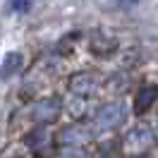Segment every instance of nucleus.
<instances>
[{"mask_svg":"<svg viewBox=\"0 0 158 158\" xmlns=\"http://www.w3.org/2000/svg\"><path fill=\"white\" fill-rule=\"evenodd\" d=\"M122 120H125V106L120 101H115V103H106L103 108L96 110L94 122H96L98 129H113V127H118Z\"/></svg>","mask_w":158,"mask_h":158,"instance_id":"f257e3e1","label":"nucleus"},{"mask_svg":"<svg viewBox=\"0 0 158 158\" xmlns=\"http://www.w3.org/2000/svg\"><path fill=\"white\" fill-rule=\"evenodd\" d=\"M60 110H62V106H60L58 98H43L39 101L36 106H34V120L36 122H43V125H48V122H53V120H58Z\"/></svg>","mask_w":158,"mask_h":158,"instance_id":"f03ea898","label":"nucleus"},{"mask_svg":"<svg viewBox=\"0 0 158 158\" xmlns=\"http://www.w3.org/2000/svg\"><path fill=\"white\" fill-rule=\"evenodd\" d=\"M158 98V84H148V86H144V89L137 94V98H134V113H146L153 103H156Z\"/></svg>","mask_w":158,"mask_h":158,"instance_id":"7ed1b4c3","label":"nucleus"},{"mask_svg":"<svg viewBox=\"0 0 158 158\" xmlns=\"http://www.w3.org/2000/svg\"><path fill=\"white\" fill-rule=\"evenodd\" d=\"M24 65V58H22V53H7L2 62H0V77L2 79H10L12 74H17Z\"/></svg>","mask_w":158,"mask_h":158,"instance_id":"20e7f679","label":"nucleus"},{"mask_svg":"<svg viewBox=\"0 0 158 158\" xmlns=\"http://www.w3.org/2000/svg\"><path fill=\"white\" fill-rule=\"evenodd\" d=\"M69 89H72V94H89L96 89V79L91 74H77L69 81Z\"/></svg>","mask_w":158,"mask_h":158,"instance_id":"39448f33","label":"nucleus"},{"mask_svg":"<svg viewBox=\"0 0 158 158\" xmlns=\"http://www.w3.org/2000/svg\"><path fill=\"white\" fill-rule=\"evenodd\" d=\"M86 139H89V134H84V129L69 127L60 134V144H81V141H86Z\"/></svg>","mask_w":158,"mask_h":158,"instance_id":"423d86ee","label":"nucleus"},{"mask_svg":"<svg viewBox=\"0 0 158 158\" xmlns=\"http://www.w3.org/2000/svg\"><path fill=\"white\" fill-rule=\"evenodd\" d=\"M129 2H134V0H129Z\"/></svg>","mask_w":158,"mask_h":158,"instance_id":"0eeeda50","label":"nucleus"}]
</instances>
